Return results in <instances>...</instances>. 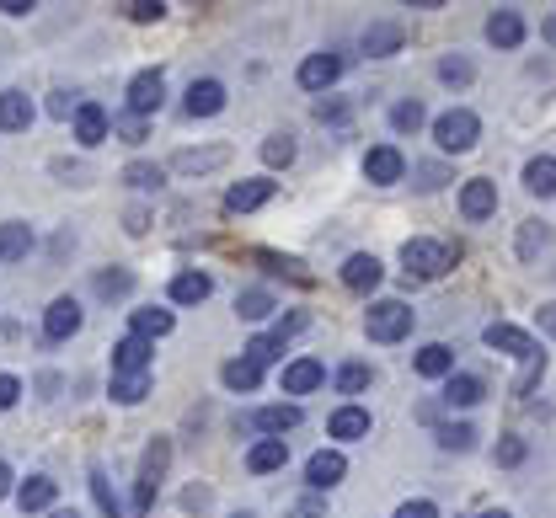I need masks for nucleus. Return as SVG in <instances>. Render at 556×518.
Instances as JSON below:
<instances>
[{
    "label": "nucleus",
    "instance_id": "31",
    "mask_svg": "<svg viewBox=\"0 0 556 518\" xmlns=\"http://www.w3.org/2000/svg\"><path fill=\"white\" fill-rule=\"evenodd\" d=\"M172 310H156V305H150V310H134V332L129 337H145V342H156V337H166V332H172Z\"/></svg>",
    "mask_w": 556,
    "mask_h": 518
},
{
    "label": "nucleus",
    "instance_id": "47",
    "mask_svg": "<svg viewBox=\"0 0 556 518\" xmlns=\"http://www.w3.org/2000/svg\"><path fill=\"white\" fill-rule=\"evenodd\" d=\"M129 17H134V22H161V17H166V6H161V0H134Z\"/></svg>",
    "mask_w": 556,
    "mask_h": 518
},
{
    "label": "nucleus",
    "instance_id": "50",
    "mask_svg": "<svg viewBox=\"0 0 556 518\" xmlns=\"http://www.w3.org/2000/svg\"><path fill=\"white\" fill-rule=\"evenodd\" d=\"M118 134H123V145H139V139H145V118H134V113H129V118L118 123Z\"/></svg>",
    "mask_w": 556,
    "mask_h": 518
},
{
    "label": "nucleus",
    "instance_id": "2",
    "mask_svg": "<svg viewBox=\"0 0 556 518\" xmlns=\"http://www.w3.org/2000/svg\"><path fill=\"white\" fill-rule=\"evenodd\" d=\"M434 139L444 155H466L476 139H482V118L471 113V107H450V113L434 118Z\"/></svg>",
    "mask_w": 556,
    "mask_h": 518
},
{
    "label": "nucleus",
    "instance_id": "48",
    "mask_svg": "<svg viewBox=\"0 0 556 518\" xmlns=\"http://www.w3.org/2000/svg\"><path fill=\"white\" fill-rule=\"evenodd\" d=\"M17 396H22V380H17V374H0V412H11Z\"/></svg>",
    "mask_w": 556,
    "mask_h": 518
},
{
    "label": "nucleus",
    "instance_id": "34",
    "mask_svg": "<svg viewBox=\"0 0 556 518\" xmlns=\"http://www.w3.org/2000/svg\"><path fill=\"white\" fill-rule=\"evenodd\" d=\"M434 438H439V449H455V454H466V449L476 444V428H471V422H439V428H434Z\"/></svg>",
    "mask_w": 556,
    "mask_h": 518
},
{
    "label": "nucleus",
    "instance_id": "22",
    "mask_svg": "<svg viewBox=\"0 0 556 518\" xmlns=\"http://www.w3.org/2000/svg\"><path fill=\"white\" fill-rule=\"evenodd\" d=\"M412 369L423 374V380H450V374H455V353L444 348V342H428V348H417Z\"/></svg>",
    "mask_w": 556,
    "mask_h": 518
},
{
    "label": "nucleus",
    "instance_id": "58",
    "mask_svg": "<svg viewBox=\"0 0 556 518\" xmlns=\"http://www.w3.org/2000/svg\"><path fill=\"white\" fill-rule=\"evenodd\" d=\"M540 33H546V43L556 49V17H546V22H540Z\"/></svg>",
    "mask_w": 556,
    "mask_h": 518
},
{
    "label": "nucleus",
    "instance_id": "37",
    "mask_svg": "<svg viewBox=\"0 0 556 518\" xmlns=\"http://www.w3.org/2000/svg\"><path fill=\"white\" fill-rule=\"evenodd\" d=\"M262 161H268V166H289V161H295V139H289V134L262 139Z\"/></svg>",
    "mask_w": 556,
    "mask_h": 518
},
{
    "label": "nucleus",
    "instance_id": "39",
    "mask_svg": "<svg viewBox=\"0 0 556 518\" xmlns=\"http://www.w3.org/2000/svg\"><path fill=\"white\" fill-rule=\"evenodd\" d=\"M337 390H343V396L369 390V364H343V369H337Z\"/></svg>",
    "mask_w": 556,
    "mask_h": 518
},
{
    "label": "nucleus",
    "instance_id": "23",
    "mask_svg": "<svg viewBox=\"0 0 556 518\" xmlns=\"http://www.w3.org/2000/svg\"><path fill=\"white\" fill-rule=\"evenodd\" d=\"M369 428H375V422H369L364 406H337L332 422H327V433L343 438V444H353V438H369Z\"/></svg>",
    "mask_w": 556,
    "mask_h": 518
},
{
    "label": "nucleus",
    "instance_id": "54",
    "mask_svg": "<svg viewBox=\"0 0 556 518\" xmlns=\"http://www.w3.org/2000/svg\"><path fill=\"white\" fill-rule=\"evenodd\" d=\"M535 321H540V332H546V337H556V300H551V305H540V310H535Z\"/></svg>",
    "mask_w": 556,
    "mask_h": 518
},
{
    "label": "nucleus",
    "instance_id": "41",
    "mask_svg": "<svg viewBox=\"0 0 556 518\" xmlns=\"http://www.w3.org/2000/svg\"><path fill=\"white\" fill-rule=\"evenodd\" d=\"M257 262H268V273H289L295 284H311V273H300L295 257H273V251H257Z\"/></svg>",
    "mask_w": 556,
    "mask_h": 518
},
{
    "label": "nucleus",
    "instance_id": "27",
    "mask_svg": "<svg viewBox=\"0 0 556 518\" xmlns=\"http://www.w3.org/2000/svg\"><path fill=\"white\" fill-rule=\"evenodd\" d=\"M364 54H369V59L401 54V27H396V22H375V27L364 33Z\"/></svg>",
    "mask_w": 556,
    "mask_h": 518
},
{
    "label": "nucleus",
    "instance_id": "59",
    "mask_svg": "<svg viewBox=\"0 0 556 518\" xmlns=\"http://www.w3.org/2000/svg\"><path fill=\"white\" fill-rule=\"evenodd\" d=\"M49 518H81V513H75V508H54Z\"/></svg>",
    "mask_w": 556,
    "mask_h": 518
},
{
    "label": "nucleus",
    "instance_id": "25",
    "mask_svg": "<svg viewBox=\"0 0 556 518\" xmlns=\"http://www.w3.org/2000/svg\"><path fill=\"white\" fill-rule=\"evenodd\" d=\"M54 497H59V486L49 476H27L17 486V508L22 513H43V508H54Z\"/></svg>",
    "mask_w": 556,
    "mask_h": 518
},
{
    "label": "nucleus",
    "instance_id": "15",
    "mask_svg": "<svg viewBox=\"0 0 556 518\" xmlns=\"http://www.w3.org/2000/svg\"><path fill=\"white\" fill-rule=\"evenodd\" d=\"M107 129H113L107 107H97V102H81V107H75V139H81L86 150H97L102 139H107Z\"/></svg>",
    "mask_w": 556,
    "mask_h": 518
},
{
    "label": "nucleus",
    "instance_id": "51",
    "mask_svg": "<svg viewBox=\"0 0 556 518\" xmlns=\"http://www.w3.org/2000/svg\"><path fill=\"white\" fill-rule=\"evenodd\" d=\"M316 118L321 123H343L348 118V102H316Z\"/></svg>",
    "mask_w": 556,
    "mask_h": 518
},
{
    "label": "nucleus",
    "instance_id": "16",
    "mask_svg": "<svg viewBox=\"0 0 556 518\" xmlns=\"http://www.w3.org/2000/svg\"><path fill=\"white\" fill-rule=\"evenodd\" d=\"M385 278V268H380V257L375 251H353V257L343 262V284L348 289H359V294H369Z\"/></svg>",
    "mask_w": 556,
    "mask_h": 518
},
{
    "label": "nucleus",
    "instance_id": "38",
    "mask_svg": "<svg viewBox=\"0 0 556 518\" xmlns=\"http://www.w3.org/2000/svg\"><path fill=\"white\" fill-rule=\"evenodd\" d=\"M129 289H134V273H129V268H113V273L97 278V294H102V300H118V294H129Z\"/></svg>",
    "mask_w": 556,
    "mask_h": 518
},
{
    "label": "nucleus",
    "instance_id": "24",
    "mask_svg": "<svg viewBox=\"0 0 556 518\" xmlns=\"http://www.w3.org/2000/svg\"><path fill=\"white\" fill-rule=\"evenodd\" d=\"M0 129L6 134H27L33 129V102L22 91H0Z\"/></svg>",
    "mask_w": 556,
    "mask_h": 518
},
{
    "label": "nucleus",
    "instance_id": "60",
    "mask_svg": "<svg viewBox=\"0 0 556 518\" xmlns=\"http://www.w3.org/2000/svg\"><path fill=\"white\" fill-rule=\"evenodd\" d=\"M482 518H514V513H503V508H487Z\"/></svg>",
    "mask_w": 556,
    "mask_h": 518
},
{
    "label": "nucleus",
    "instance_id": "56",
    "mask_svg": "<svg viewBox=\"0 0 556 518\" xmlns=\"http://www.w3.org/2000/svg\"><path fill=\"white\" fill-rule=\"evenodd\" d=\"M145 219H150L145 209H134V214H129V235H145V230H150V225H145Z\"/></svg>",
    "mask_w": 556,
    "mask_h": 518
},
{
    "label": "nucleus",
    "instance_id": "36",
    "mask_svg": "<svg viewBox=\"0 0 556 518\" xmlns=\"http://www.w3.org/2000/svg\"><path fill=\"white\" fill-rule=\"evenodd\" d=\"M423 118H428L423 102H396V107H391V129H396V134H417V129H423Z\"/></svg>",
    "mask_w": 556,
    "mask_h": 518
},
{
    "label": "nucleus",
    "instance_id": "26",
    "mask_svg": "<svg viewBox=\"0 0 556 518\" xmlns=\"http://www.w3.org/2000/svg\"><path fill=\"white\" fill-rule=\"evenodd\" d=\"M209 294H214V278L209 273H177L172 278V300L177 305H204Z\"/></svg>",
    "mask_w": 556,
    "mask_h": 518
},
{
    "label": "nucleus",
    "instance_id": "32",
    "mask_svg": "<svg viewBox=\"0 0 556 518\" xmlns=\"http://www.w3.org/2000/svg\"><path fill=\"white\" fill-rule=\"evenodd\" d=\"M273 310H278V305H273L268 289H241V294H236V316H241V321H262V316H273Z\"/></svg>",
    "mask_w": 556,
    "mask_h": 518
},
{
    "label": "nucleus",
    "instance_id": "55",
    "mask_svg": "<svg viewBox=\"0 0 556 518\" xmlns=\"http://www.w3.org/2000/svg\"><path fill=\"white\" fill-rule=\"evenodd\" d=\"M0 11H6V17H27V11H33V0H0Z\"/></svg>",
    "mask_w": 556,
    "mask_h": 518
},
{
    "label": "nucleus",
    "instance_id": "49",
    "mask_svg": "<svg viewBox=\"0 0 556 518\" xmlns=\"http://www.w3.org/2000/svg\"><path fill=\"white\" fill-rule=\"evenodd\" d=\"M524 460V438H503L498 444V465H519Z\"/></svg>",
    "mask_w": 556,
    "mask_h": 518
},
{
    "label": "nucleus",
    "instance_id": "44",
    "mask_svg": "<svg viewBox=\"0 0 556 518\" xmlns=\"http://www.w3.org/2000/svg\"><path fill=\"white\" fill-rule=\"evenodd\" d=\"M123 182H129V187H156V182H161V166L134 161V166H123Z\"/></svg>",
    "mask_w": 556,
    "mask_h": 518
},
{
    "label": "nucleus",
    "instance_id": "14",
    "mask_svg": "<svg viewBox=\"0 0 556 518\" xmlns=\"http://www.w3.org/2000/svg\"><path fill=\"white\" fill-rule=\"evenodd\" d=\"M81 305H75L70 300V294H65V300H54L49 305V316H43V337H49V342H65V337H75V332H81Z\"/></svg>",
    "mask_w": 556,
    "mask_h": 518
},
{
    "label": "nucleus",
    "instance_id": "28",
    "mask_svg": "<svg viewBox=\"0 0 556 518\" xmlns=\"http://www.w3.org/2000/svg\"><path fill=\"white\" fill-rule=\"evenodd\" d=\"M482 401V380H476V374H450V380H444V406H460V412H466V406H476Z\"/></svg>",
    "mask_w": 556,
    "mask_h": 518
},
{
    "label": "nucleus",
    "instance_id": "40",
    "mask_svg": "<svg viewBox=\"0 0 556 518\" xmlns=\"http://www.w3.org/2000/svg\"><path fill=\"white\" fill-rule=\"evenodd\" d=\"M91 497H97V508H102L107 518H123V508H118V497H113V486H107L102 470H91Z\"/></svg>",
    "mask_w": 556,
    "mask_h": 518
},
{
    "label": "nucleus",
    "instance_id": "1",
    "mask_svg": "<svg viewBox=\"0 0 556 518\" xmlns=\"http://www.w3.org/2000/svg\"><path fill=\"white\" fill-rule=\"evenodd\" d=\"M401 268L412 278H444L455 268V251L444 241H428V235H412V241H401Z\"/></svg>",
    "mask_w": 556,
    "mask_h": 518
},
{
    "label": "nucleus",
    "instance_id": "10",
    "mask_svg": "<svg viewBox=\"0 0 556 518\" xmlns=\"http://www.w3.org/2000/svg\"><path fill=\"white\" fill-rule=\"evenodd\" d=\"M230 161V145H204V150H177L172 155V171L177 177H204V171L225 166Z\"/></svg>",
    "mask_w": 556,
    "mask_h": 518
},
{
    "label": "nucleus",
    "instance_id": "12",
    "mask_svg": "<svg viewBox=\"0 0 556 518\" xmlns=\"http://www.w3.org/2000/svg\"><path fill=\"white\" fill-rule=\"evenodd\" d=\"M343 476H348V460L337 449H316L311 460H305V481H311L316 492H327V486H337Z\"/></svg>",
    "mask_w": 556,
    "mask_h": 518
},
{
    "label": "nucleus",
    "instance_id": "46",
    "mask_svg": "<svg viewBox=\"0 0 556 518\" xmlns=\"http://www.w3.org/2000/svg\"><path fill=\"white\" fill-rule=\"evenodd\" d=\"M391 518H439V508H434L428 497H417V502H401V508H396Z\"/></svg>",
    "mask_w": 556,
    "mask_h": 518
},
{
    "label": "nucleus",
    "instance_id": "30",
    "mask_svg": "<svg viewBox=\"0 0 556 518\" xmlns=\"http://www.w3.org/2000/svg\"><path fill=\"white\" fill-rule=\"evenodd\" d=\"M524 187H530L535 198H551L556 193V155H535V161L524 166Z\"/></svg>",
    "mask_w": 556,
    "mask_h": 518
},
{
    "label": "nucleus",
    "instance_id": "61",
    "mask_svg": "<svg viewBox=\"0 0 556 518\" xmlns=\"http://www.w3.org/2000/svg\"><path fill=\"white\" fill-rule=\"evenodd\" d=\"M236 518H252V513H236Z\"/></svg>",
    "mask_w": 556,
    "mask_h": 518
},
{
    "label": "nucleus",
    "instance_id": "13",
    "mask_svg": "<svg viewBox=\"0 0 556 518\" xmlns=\"http://www.w3.org/2000/svg\"><path fill=\"white\" fill-rule=\"evenodd\" d=\"M246 428H257V433H268V438H284V433L300 428V406L295 401H289V406H262V412L246 417Z\"/></svg>",
    "mask_w": 556,
    "mask_h": 518
},
{
    "label": "nucleus",
    "instance_id": "6",
    "mask_svg": "<svg viewBox=\"0 0 556 518\" xmlns=\"http://www.w3.org/2000/svg\"><path fill=\"white\" fill-rule=\"evenodd\" d=\"M161 102H166V75L161 70H139L129 81V113L145 118V113H156Z\"/></svg>",
    "mask_w": 556,
    "mask_h": 518
},
{
    "label": "nucleus",
    "instance_id": "35",
    "mask_svg": "<svg viewBox=\"0 0 556 518\" xmlns=\"http://www.w3.org/2000/svg\"><path fill=\"white\" fill-rule=\"evenodd\" d=\"M150 396V374H129V380H113V401L118 406H139Z\"/></svg>",
    "mask_w": 556,
    "mask_h": 518
},
{
    "label": "nucleus",
    "instance_id": "21",
    "mask_svg": "<svg viewBox=\"0 0 556 518\" xmlns=\"http://www.w3.org/2000/svg\"><path fill=\"white\" fill-rule=\"evenodd\" d=\"M487 43L492 49H519L524 43V17L519 11H492L487 17Z\"/></svg>",
    "mask_w": 556,
    "mask_h": 518
},
{
    "label": "nucleus",
    "instance_id": "43",
    "mask_svg": "<svg viewBox=\"0 0 556 518\" xmlns=\"http://www.w3.org/2000/svg\"><path fill=\"white\" fill-rule=\"evenodd\" d=\"M278 353H284V348H278L273 337H252V342H246V364H257V369H262V364H273Z\"/></svg>",
    "mask_w": 556,
    "mask_h": 518
},
{
    "label": "nucleus",
    "instance_id": "5",
    "mask_svg": "<svg viewBox=\"0 0 556 518\" xmlns=\"http://www.w3.org/2000/svg\"><path fill=\"white\" fill-rule=\"evenodd\" d=\"M482 342L492 353H508V358H519V364H530V358H546L540 353V342L524 332V326H514V321H492L487 332H482Z\"/></svg>",
    "mask_w": 556,
    "mask_h": 518
},
{
    "label": "nucleus",
    "instance_id": "42",
    "mask_svg": "<svg viewBox=\"0 0 556 518\" xmlns=\"http://www.w3.org/2000/svg\"><path fill=\"white\" fill-rule=\"evenodd\" d=\"M305 326H311V316H305V310H289V316L273 326V342H278V348H284L289 337H300V332H305Z\"/></svg>",
    "mask_w": 556,
    "mask_h": 518
},
{
    "label": "nucleus",
    "instance_id": "7",
    "mask_svg": "<svg viewBox=\"0 0 556 518\" xmlns=\"http://www.w3.org/2000/svg\"><path fill=\"white\" fill-rule=\"evenodd\" d=\"M278 193V182L273 177H246V182H236L225 193V214H252V209H262Z\"/></svg>",
    "mask_w": 556,
    "mask_h": 518
},
{
    "label": "nucleus",
    "instance_id": "57",
    "mask_svg": "<svg viewBox=\"0 0 556 518\" xmlns=\"http://www.w3.org/2000/svg\"><path fill=\"white\" fill-rule=\"evenodd\" d=\"M0 497H11V465L0 460Z\"/></svg>",
    "mask_w": 556,
    "mask_h": 518
},
{
    "label": "nucleus",
    "instance_id": "20",
    "mask_svg": "<svg viewBox=\"0 0 556 518\" xmlns=\"http://www.w3.org/2000/svg\"><path fill=\"white\" fill-rule=\"evenodd\" d=\"M284 460H289V444H284V438H257V444L246 449V470H252V476L284 470Z\"/></svg>",
    "mask_w": 556,
    "mask_h": 518
},
{
    "label": "nucleus",
    "instance_id": "53",
    "mask_svg": "<svg viewBox=\"0 0 556 518\" xmlns=\"http://www.w3.org/2000/svg\"><path fill=\"white\" fill-rule=\"evenodd\" d=\"M75 107H81V102H70V91H54L49 113H54V118H70V113H75Z\"/></svg>",
    "mask_w": 556,
    "mask_h": 518
},
{
    "label": "nucleus",
    "instance_id": "11",
    "mask_svg": "<svg viewBox=\"0 0 556 518\" xmlns=\"http://www.w3.org/2000/svg\"><path fill=\"white\" fill-rule=\"evenodd\" d=\"M401 171H407V161H401V150H396V145H375V150L364 155V177L375 182V187L401 182Z\"/></svg>",
    "mask_w": 556,
    "mask_h": 518
},
{
    "label": "nucleus",
    "instance_id": "17",
    "mask_svg": "<svg viewBox=\"0 0 556 518\" xmlns=\"http://www.w3.org/2000/svg\"><path fill=\"white\" fill-rule=\"evenodd\" d=\"M225 107V86L220 81H193L188 97H182V113L188 118H214Z\"/></svg>",
    "mask_w": 556,
    "mask_h": 518
},
{
    "label": "nucleus",
    "instance_id": "52",
    "mask_svg": "<svg viewBox=\"0 0 556 518\" xmlns=\"http://www.w3.org/2000/svg\"><path fill=\"white\" fill-rule=\"evenodd\" d=\"M417 177H423L417 187H428V193H434V187H444V182H450V177H444V166H423V171H417Z\"/></svg>",
    "mask_w": 556,
    "mask_h": 518
},
{
    "label": "nucleus",
    "instance_id": "45",
    "mask_svg": "<svg viewBox=\"0 0 556 518\" xmlns=\"http://www.w3.org/2000/svg\"><path fill=\"white\" fill-rule=\"evenodd\" d=\"M439 81H450V86H466L471 81V59H460V54H450L439 65Z\"/></svg>",
    "mask_w": 556,
    "mask_h": 518
},
{
    "label": "nucleus",
    "instance_id": "29",
    "mask_svg": "<svg viewBox=\"0 0 556 518\" xmlns=\"http://www.w3.org/2000/svg\"><path fill=\"white\" fill-rule=\"evenodd\" d=\"M27 251H33V230H27L22 219H11V225H0V262H22Z\"/></svg>",
    "mask_w": 556,
    "mask_h": 518
},
{
    "label": "nucleus",
    "instance_id": "19",
    "mask_svg": "<svg viewBox=\"0 0 556 518\" xmlns=\"http://www.w3.org/2000/svg\"><path fill=\"white\" fill-rule=\"evenodd\" d=\"M337 75H343V54H311L300 65V86L305 91H327Z\"/></svg>",
    "mask_w": 556,
    "mask_h": 518
},
{
    "label": "nucleus",
    "instance_id": "3",
    "mask_svg": "<svg viewBox=\"0 0 556 518\" xmlns=\"http://www.w3.org/2000/svg\"><path fill=\"white\" fill-rule=\"evenodd\" d=\"M166 460H172V444L156 438V444L145 449V460H139V481H134V518L150 513V502L161 492V476H166Z\"/></svg>",
    "mask_w": 556,
    "mask_h": 518
},
{
    "label": "nucleus",
    "instance_id": "33",
    "mask_svg": "<svg viewBox=\"0 0 556 518\" xmlns=\"http://www.w3.org/2000/svg\"><path fill=\"white\" fill-rule=\"evenodd\" d=\"M225 385L236 390V396H252V390L262 385V369L246 364V358H230V364H225Z\"/></svg>",
    "mask_w": 556,
    "mask_h": 518
},
{
    "label": "nucleus",
    "instance_id": "18",
    "mask_svg": "<svg viewBox=\"0 0 556 518\" xmlns=\"http://www.w3.org/2000/svg\"><path fill=\"white\" fill-rule=\"evenodd\" d=\"M321 385H327V369H321L316 358H295V364L284 369V396H311Z\"/></svg>",
    "mask_w": 556,
    "mask_h": 518
},
{
    "label": "nucleus",
    "instance_id": "9",
    "mask_svg": "<svg viewBox=\"0 0 556 518\" xmlns=\"http://www.w3.org/2000/svg\"><path fill=\"white\" fill-rule=\"evenodd\" d=\"M150 342L145 337H123L113 348V380H129V374H150Z\"/></svg>",
    "mask_w": 556,
    "mask_h": 518
},
{
    "label": "nucleus",
    "instance_id": "8",
    "mask_svg": "<svg viewBox=\"0 0 556 518\" xmlns=\"http://www.w3.org/2000/svg\"><path fill=\"white\" fill-rule=\"evenodd\" d=\"M460 214H466V219H476V225L498 214V182H487V177H471L466 187H460Z\"/></svg>",
    "mask_w": 556,
    "mask_h": 518
},
{
    "label": "nucleus",
    "instance_id": "4",
    "mask_svg": "<svg viewBox=\"0 0 556 518\" xmlns=\"http://www.w3.org/2000/svg\"><path fill=\"white\" fill-rule=\"evenodd\" d=\"M364 332H369V342H401L412 332V305L375 300V305H369V316H364Z\"/></svg>",
    "mask_w": 556,
    "mask_h": 518
}]
</instances>
